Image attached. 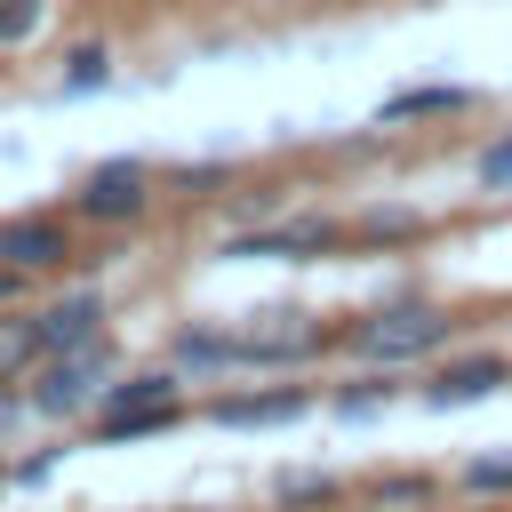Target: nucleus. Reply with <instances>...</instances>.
<instances>
[{
  "label": "nucleus",
  "instance_id": "6",
  "mask_svg": "<svg viewBox=\"0 0 512 512\" xmlns=\"http://www.w3.org/2000/svg\"><path fill=\"white\" fill-rule=\"evenodd\" d=\"M0 264L8 272H56V264H72V232L56 224V216H8L0 224Z\"/></svg>",
  "mask_w": 512,
  "mask_h": 512
},
{
  "label": "nucleus",
  "instance_id": "11",
  "mask_svg": "<svg viewBox=\"0 0 512 512\" xmlns=\"http://www.w3.org/2000/svg\"><path fill=\"white\" fill-rule=\"evenodd\" d=\"M184 416V400H160V408H104L96 416V448H128V440H152Z\"/></svg>",
  "mask_w": 512,
  "mask_h": 512
},
{
  "label": "nucleus",
  "instance_id": "1",
  "mask_svg": "<svg viewBox=\"0 0 512 512\" xmlns=\"http://www.w3.org/2000/svg\"><path fill=\"white\" fill-rule=\"evenodd\" d=\"M448 336H456V320H448L440 304H384V312L352 320V352H360V360H376V368L424 360V352H440Z\"/></svg>",
  "mask_w": 512,
  "mask_h": 512
},
{
  "label": "nucleus",
  "instance_id": "9",
  "mask_svg": "<svg viewBox=\"0 0 512 512\" xmlns=\"http://www.w3.org/2000/svg\"><path fill=\"white\" fill-rule=\"evenodd\" d=\"M104 296L96 288H72V296H56L48 312H40V336H48V352H80V344H96L104 336Z\"/></svg>",
  "mask_w": 512,
  "mask_h": 512
},
{
  "label": "nucleus",
  "instance_id": "2",
  "mask_svg": "<svg viewBox=\"0 0 512 512\" xmlns=\"http://www.w3.org/2000/svg\"><path fill=\"white\" fill-rule=\"evenodd\" d=\"M104 376H112V336H96L80 352H48L40 376H32V416H56V424L88 416L104 400Z\"/></svg>",
  "mask_w": 512,
  "mask_h": 512
},
{
  "label": "nucleus",
  "instance_id": "10",
  "mask_svg": "<svg viewBox=\"0 0 512 512\" xmlns=\"http://www.w3.org/2000/svg\"><path fill=\"white\" fill-rule=\"evenodd\" d=\"M456 112H472V88H456V80H424V88L384 96V104H376V128H408V120H456Z\"/></svg>",
  "mask_w": 512,
  "mask_h": 512
},
{
  "label": "nucleus",
  "instance_id": "5",
  "mask_svg": "<svg viewBox=\"0 0 512 512\" xmlns=\"http://www.w3.org/2000/svg\"><path fill=\"white\" fill-rule=\"evenodd\" d=\"M328 336L304 320V312H264L256 328H240V368H296V360H312Z\"/></svg>",
  "mask_w": 512,
  "mask_h": 512
},
{
  "label": "nucleus",
  "instance_id": "21",
  "mask_svg": "<svg viewBox=\"0 0 512 512\" xmlns=\"http://www.w3.org/2000/svg\"><path fill=\"white\" fill-rule=\"evenodd\" d=\"M416 224H424L416 208H368V216H360V240H408Z\"/></svg>",
  "mask_w": 512,
  "mask_h": 512
},
{
  "label": "nucleus",
  "instance_id": "4",
  "mask_svg": "<svg viewBox=\"0 0 512 512\" xmlns=\"http://www.w3.org/2000/svg\"><path fill=\"white\" fill-rule=\"evenodd\" d=\"M144 208H152V168H144V160H104V168H88L80 192H72V216H80V224H136Z\"/></svg>",
  "mask_w": 512,
  "mask_h": 512
},
{
  "label": "nucleus",
  "instance_id": "3",
  "mask_svg": "<svg viewBox=\"0 0 512 512\" xmlns=\"http://www.w3.org/2000/svg\"><path fill=\"white\" fill-rule=\"evenodd\" d=\"M328 248H344V224H336V216H288V224H248V232H232L216 256H224V264H256V256L312 264V256H328Z\"/></svg>",
  "mask_w": 512,
  "mask_h": 512
},
{
  "label": "nucleus",
  "instance_id": "14",
  "mask_svg": "<svg viewBox=\"0 0 512 512\" xmlns=\"http://www.w3.org/2000/svg\"><path fill=\"white\" fill-rule=\"evenodd\" d=\"M432 496H440L432 472H376V480H368V504H376V512H424Z\"/></svg>",
  "mask_w": 512,
  "mask_h": 512
},
{
  "label": "nucleus",
  "instance_id": "17",
  "mask_svg": "<svg viewBox=\"0 0 512 512\" xmlns=\"http://www.w3.org/2000/svg\"><path fill=\"white\" fill-rule=\"evenodd\" d=\"M456 488H464V496H512V456H472V464L456 472Z\"/></svg>",
  "mask_w": 512,
  "mask_h": 512
},
{
  "label": "nucleus",
  "instance_id": "16",
  "mask_svg": "<svg viewBox=\"0 0 512 512\" xmlns=\"http://www.w3.org/2000/svg\"><path fill=\"white\" fill-rule=\"evenodd\" d=\"M392 392H400L392 368H384V376H352V384L336 392V416H376V408H392Z\"/></svg>",
  "mask_w": 512,
  "mask_h": 512
},
{
  "label": "nucleus",
  "instance_id": "15",
  "mask_svg": "<svg viewBox=\"0 0 512 512\" xmlns=\"http://www.w3.org/2000/svg\"><path fill=\"white\" fill-rule=\"evenodd\" d=\"M48 360V336H40V312L32 320H0V376H32Z\"/></svg>",
  "mask_w": 512,
  "mask_h": 512
},
{
  "label": "nucleus",
  "instance_id": "13",
  "mask_svg": "<svg viewBox=\"0 0 512 512\" xmlns=\"http://www.w3.org/2000/svg\"><path fill=\"white\" fill-rule=\"evenodd\" d=\"M272 504L280 512H328V504H344V480L336 472H280L272 480Z\"/></svg>",
  "mask_w": 512,
  "mask_h": 512
},
{
  "label": "nucleus",
  "instance_id": "18",
  "mask_svg": "<svg viewBox=\"0 0 512 512\" xmlns=\"http://www.w3.org/2000/svg\"><path fill=\"white\" fill-rule=\"evenodd\" d=\"M112 80V56L104 48H72V64H64V96H96Z\"/></svg>",
  "mask_w": 512,
  "mask_h": 512
},
{
  "label": "nucleus",
  "instance_id": "22",
  "mask_svg": "<svg viewBox=\"0 0 512 512\" xmlns=\"http://www.w3.org/2000/svg\"><path fill=\"white\" fill-rule=\"evenodd\" d=\"M24 408H32V392H16V376H0V432H16Z\"/></svg>",
  "mask_w": 512,
  "mask_h": 512
},
{
  "label": "nucleus",
  "instance_id": "12",
  "mask_svg": "<svg viewBox=\"0 0 512 512\" xmlns=\"http://www.w3.org/2000/svg\"><path fill=\"white\" fill-rule=\"evenodd\" d=\"M176 368L224 376V368H240V336H224V328H184V336H176Z\"/></svg>",
  "mask_w": 512,
  "mask_h": 512
},
{
  "label": "nucleus",
  "instance_id": "19",
  "mask_svg": "<svg viewBox=\"0 0 512 512\" xmlns=\"http://www.w3.org/2000/svg\"><path fill=\"white\" fill-rule=\"evenodd\" d=\"M48 24V0H0V48H24Z\"/></svg>",
  "mask_w": 512,
  "mask_h": 512
},
{
  "label": "nucleus",
  "instance_id": "8",
  "mask_svg": "<svg viewBox=\"0 0 512 512\" xmlns=\"http://www.w3.org/2000/svg\"><path fill=\"white\" fill-rule=\"evenodd\" d=\"M496 384H512V360H504V352H472V360H448V368H432L424 400H432V408H472V400H488Z\"/></svg>",
  "mask_w": 512,
  "mask_h": 512
},
{
  "label": "nucleus",
  "instance_id": "20",
  "mask_svg": "<svg viewBox=\"0 0 512 512\" xmlns=\"http://www.w3.org/2000/svg\"><path fill=\"white\" fill-rule=\"evenodd\" d=\"M472 176H480V192H512V128H504V136L472 160Z\"/></svg>",
  "mask_w": 512,
  "mask_h": 512
},
{
  "label": "nucleus",
  "instance_id": "23",
  "mask_svg": "<svg viewBox=\"0 0 512 512\" xmlns=\"http://www.w3.org/2000/svg\"><path fill=\"white\" fill-rule=\"evenodd\" d=\"M16 288H24V272H8V264H0V312L16 304Z\"/></svg>",
  "mask_w": 512,
  "mask_h": 512
},
{
  "label": "nucleus",
  "instance_id": "7",
  "mask_svg": "<svg viewBox=\"0 0 512 512\" xmlns=\"http://www.w3.org/2000/svg\"><path fill=\"white\" fill-rule=\"evenodd\" d=\"M208 416H216V424H232V432H264V424H296V416H312V392H304V384L224 392V400H208Z\"/></svg>",
  "mask_w": 512,
  "mask_h": 512
}]
</instances>
